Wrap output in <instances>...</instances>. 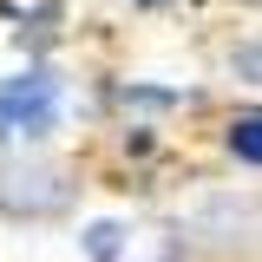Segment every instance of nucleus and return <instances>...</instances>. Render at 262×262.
<instances>
[{
    "instance_id": "nucleus-4",
    "label": "nucleus",
    "mask_w": 262,
    "mask_h": 262,
    "mask_svg": "<svg viewBox=\"0 0 262 262\" xmlns=\"http://www.w3.org/2000/svg\"><path fill=\"white\" fill-rule=\"evenodd\" d=\"M144 7H158V0H144Z\"/></svg>"
},
{
    "instance_id": "nucleus-2",
    "label": "nucleus",
    "mask_w": 262,
    "mask_h": 262,
    "mask_svg": "<svg viewBox=\"0 0 262 262\" xmlns=\"http://www.w3.org/2000/svg\"><path fill=\"white\" fill-rule=\"evenodd\" d=\"M256 118H236V131H229V151H236V158H243V164H256L262 158V144H256Z\"/></svg>"
},
{
    "instance_id": "nucleus-3",
    "label": "nucleus",
    "mask_w": 262,
    "mask_h": 262,
    "mask_svg": "<svg viewBox=\"0 0 262 262\" xmlns=\"http://www.w3.org/2000/svg\"><path fill=\"white\" fill-rule=\"evenodd\" d=\"M118 236H125L118 223H92V229H85V249H92L98 262H112V256H118Z\"/></svg>"
},
{
    "instance_id": "nucleus-1",
    "label": "nucleus",
    "mask_w": 262,
    "mask_h": 262,
    "mask_svg": "<svg viewBox=\"0 0 262 262\" xmlns=\"http://www.w3.org/2000/svg\"><path fill=\"white\" fill-rule=\"evenodd\" d=\"M53 125H59V85L46 72H20L0 85V138H13V131L46 138Z\"/></svg>"
}]
</instances>
